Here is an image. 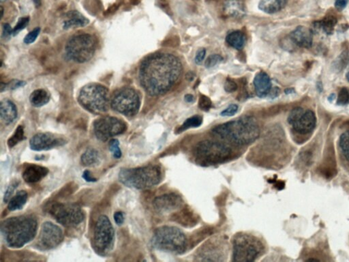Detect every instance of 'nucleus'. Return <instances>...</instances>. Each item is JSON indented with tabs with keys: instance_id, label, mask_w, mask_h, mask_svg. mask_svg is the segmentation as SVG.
Segmentation results:
<instances>
[{
	"instance_id": "1",
	"label": "nucleus",
	"mask_w": 349,
	"mask_h": 262,
	"mask_svg": "<svg viewBox=\"0 0 349 262\" xmlns=\"http://www.w3.org/2000/svg\"><path fill=\"white\" fill-rule=\"evenodd\" d=\"M182 71L181 61L174 55L155 53L142 61L139 68L140 83L152 97L168 92L179 78Z\"/></svg>"
},
{
	"instance_id": "2",
	"label": "nucleus",
	"mask_w": 349,
	"mask_h": 262,
	"mask_svg": "<svg viewBox=\"0 0 349 262\" xmlns=\"http://www.w3.org/2000/svg\"><path fill=\"white\" fill-rule=\"evenodd\" d=\"M212 133L220 140L233 144L246 145L259 138L260 128L254 118L246 116L215 126Z\"/></svg>"
},
{
	"instance_id": "3",
	"label": "nucleus",
	"mask_w": 349,
	"mask_h": 262,
	"mask_svg": "<svg viewBox=\"0 0 349 262\" xmlns=\"http://www.w3.org/2000/svg\"><path fill=\"white\" fill-rule=\"evenodd\" d=\"M37 227V221L34 217L19 216L3 221L1 231L7 245L19 249L35 238Z\"/></svg>"
},
{
	"instance_id": "4",
	"label": "nucleus",
	"mask_w": 349,
	"mask_h": 262,
	"mask_svg": "<svg viewBox=\"0 0 349 262\" xmlns=\"http://www.w3.org/2000/svg\"><path fill=\"white\" fill-rule=\"evenodd\" d=\"M118 178L119 181L128 187L146 189L160 183L162 172L158 166L149 165L139 168L122 169Z\"/></svg>"
},
{
	"instance_id": "5",
	"label": "nucleus",
	"mask_w": 349,
	"mask_h": 262,
	"mask_svg": "<svg viewBox=\"0 0 349 262\" xmlns=\"http://www.w3.org/2000/svg\"><path fill=\"white\" fill-rule=\"evenodd\" d=\"M152 242L155 249L175 254L184 252L187 246V239L184 233L172 226H163L157 229Z\"/></svg>"
},
{
	"instance_id": "6",
	"label": "nucleus",
	"mask_w": 349,
	"mask_h": 262,
	"mask_svg": "<svg viewBox=\"0 0 349 262\" xmlns=\"http://www.w3.org/2000/svg\"><path fill=\"white\" fill-rule=\"evenodd\" d=\"M78 101L82 107L92 114H104L109 109V90L102 85L89 83L82 87Z\"/></svg>"
},
{
	"instance_id": "7",
	"label": "nucleus",
	"mask_w": 349,
	"mask_h": 262,
	"mask_svg": "<svg viewBox=\"0 0 349 262\" xmlns=\"http://www.w3.org/2000/svg\"><path fill=\"white\" fill-rule=\"evenodd\" d=\"M194 155L198 163L208 166L225 162L232 155V150L224 143L205 140L194 148Z\"/></svg>"
},
{
	"instance_id": "8",
	"label": "nucleus",
	"mask_w": 349,
	"mask_h": 262,
	"mask_svg": "<svg viewBox=\"0 0 349 262\" xmlns=\"http://www.w3.org/2000/svg\"><path fill=\"white\" fill-rule=\"evenodd\" d=\"M97 47V40L93 36L81 34L69 39L65 51L68 59L75 62L85 63L93 58Z\"/></svg>"
},
{
	"instance_id": "9",
	"label": "nucleus",
	"mask_w": 349,
	"mask_h": 262,
	"mask_svg": "<svg viewBox=\"0 0 349 262\" xmlns=\"http://www.w3.org/2000/svg\"><path fill=\"white\" fill-rule=\"evenodd\" d=\"M233 261L248 262L254 261L261 254L263 245L255 236L239 234L233 240Z\"/></svg>"
},
{
	"instance_id": "10",
	"label": "nucleus",
	"mask_w": 349,
	"mask_h": 262,
	"mask_svg": "<svg viewBox=\"0 0 349 262\" xmlns=\"http://www.w3.org/2000/svg\"><path fill=\"white\" fill-rule=\"evenodd\" d=\"M111 106L119 114L131 117L137 114L141 106V100L134 89L123 87L114 92Z\"/></svg>"
},
{
	"instance_id": "11",
	"label": "nucleus",
	"mask_w": 349,
	"mask_h": 262,
	"mask_svg": "<svg viewBox=\"0 0 349 262\" xmlns=\"http://www.w3.org/2000/svg\"><path fill=\"white\" fill-rule=\"evenodd\" d=\"M49 212L59 224L66 227H76L85 218L81 206L77 203H54L51 205Z\"/></svg>"
},
{
	"instance_id": "12",
	"label": "nucleus",
	"mask_w": 349,
	"mask_h": 262,
	"mask_svg": "<svg viewBox=\"0 0 349 262\" xmlns=\"http://www.w3.org/2000/svg\"><path fill=\"white\" fill-rule=\"evenodd\" d=\"M115 232L109 218L102 215L97 219L94 227V244L97 252L105 254L114 246Z\"/></svg>"
},
{
	"instance_id": "13",
	"label": "nucleus",
	"mask_w": 349,
	"mask_h": 262,
	"mask_svg": "<svg viewBox=\"0 0 349 262\" xmlns=\"http://www.w3.org/2000/svg\"><path fill=\"white\" fill-rule=\"evenodd\" d=\"M126 128L124 121L111 116L99 118L94 123V134L101 141H107L109 139L122 134Z\"/></svg>"
},
{
	"instance_id": "14",
	"label": "nucleus",
	"mask_w": 349,
	"mask_h": 262,
	"mask_svg": "<svg viewBox=\"0 0 349 262\" xmlns=\"http://www.w3.org/2000/svg\"><path fill=\"white\" fill-rule=\"evenodd\" d=\"M288 122L291 125L294 131L306 135L311 133L315 128L316 118L312 111H305L302 108L297 107L291 111Z\"/></svg>"
},
{
	"instance_id": "15",
	"label": "nucleus",
	"mask_w": 349,
	"mask_h": 262,
	"mask_svg": "<svg viewBox=\"0 0 349 262\" xmlns=\"http://www.w3.org/2000/svg\"><path fill=\"white\" fill-rule=\"evenodd\" d=\"M64 239V234L60 227L51 222H44L41 226L38 239L37 247L47 251L59 245Z\"/></svg>"
},
{
	"instance_id": "16",
	"label": "nucleus",
	"mask_w": 349,
	"mask_h": 262,
	"mask_svg": "<svg viewBox=\"0 0 349 262\" xmlns=\"http://www.w3.org/2000/svg\"><path fill=\"white\" fill-rule=\"evenodd\" d=\"M66 143L64 139L56 137L49 133H38L31 139L30 148L35 151L49 150Z\"/></svg>"
},
{
	"instance_id": "17",
	"label": "nucleus",
	"mask_w": 349,
	"mask_h": 262,
	"mask_svg": "<svg viewBox=\"0 0 349 262\" xmlns=\"http://www.w3.org/2000/svg\"><path fill=\"white\" fill-rule=\"evenodd\" d=\"M184 204L182 198L176 193L160 195L155 199L154 208L159 213H169L181 208Z\"/></svg>"
},
{
	"instance_id": "18",
	"label": "nucleus",
	"mask_w": 349,
	"mask_h": 262,
	"mask_svg": "<svg viewBox=\"0 0 349 262\" xmlns=\"http://www.w3.org/2000/svg\"><path fill=\"white\" fill-rule=\"evenodd\" d=\"M289 37L292 42L299 47L309 49L312 47V31L308 27L298 26L291 32Z\"/></svg>"
},
{
	"instance_id": "19",
	"label": "nucleus",
	"mask_w": 349,
	"mask_h": 262,
	"mask_svg": "<svg viewBox=\"0 0 349 262\" xmlns=\"http://www.w3.org/2000/svg\"><path fill=\"white\" fill-rule=\"evenodd\" d=\"M254 89L256 95L260 98L268 97L271 90V81L265 72H259L254 79Z\"/></svg>"
},
{
	"instance_id": "20",
	"label": "nucleus",
	"mask_w": 349,
	"mask_h": 262,
	"mask_svg": "<svg viewBox=\"0 0 349 262\" xmlns=\"http://www.w3.org/2000/svg\"><path fill=\"white\" fill-rule=\"evenodd\" d=\"M49 169L42 166L37 165H29L23 173L24 181L27 183H37L42 181L47 176Z\"/></svg>"
},
{
	"instance_id": "21",
	"label": "nucleus",
	"mask_w": 349,
	"mask_h": 262,
	"mask_svg": "<svg viewBox=\"0 0 349 262\" xmlns=\"http://www.w3.org/2000/svg\"><path fill=\"white\" fill-rule=\"evenodd\" d=\"M66 20H64L63 27L64 30H68L74 27H83L86 26L90 20L78 10H71L66 14Z\"/></svg>"
},
{
	"instance_id": "22",
	"label": "nucleus",
	"mask_w": 349,
	"mask_h": 262,
	"mask_svg": "<svg viewBox=\"0 0 349 262\" xmlns=\"http://www.w3.org/2000/svg\"><path fill=\"white\" fill-rule=\"evenodd\" d=\"M0 116L6 125L13 123L17 117V109L15 104L9 100H3L0 103Z\"/></svg>"
},
{
	"instance_id": "23",
	"label": "nucleus",
	"mask_w": 349,
	"mask_h": 262,
	"mask_svg": "<svg viewBox=\"0 0 349 262\" xmlns=\"http://www.w3.org/2000/svg\"><path fill=\"white\" fill-rule=\"evenodd\" d=\"M224 13L227 16L239 19L245 16L246 10L239 0H227L224 4Z\"/></svg>"
},
{
	"instance_id": "24",
	"label": "nucleus",
	"mask_w": 349,
	"mask_h": 262,
	"mask_svg": "<svg viewBox=\"0 0 349 262\" xmlns=\"http://www.w3.org/2000/svg\"><path fill=\"white\" fill-rule=\"evenodd\" d=\"M288 0H261L259 8L263 13L275 14L281 11L287 6Z\"/></svg>"
},
{
	"instance_id": "25",
	"label": "nucleus",
	"mask_w": 349,
	"mask_h": 262,
	"mask_svg": "<svg viewBox=\"0 0 349 262\" xmlns=\"http://www.w3.org/2000/svg\"><path fill=\"white\" fill-rule=\"evenodd\" d=\"M173 220L184 227H193L197 222V219L189 209H182L172 217Z\"/></svg>"
},
{
	"instance_id": "26",
	"label": "nucleus",
	"mask_w": 349,
	"mask_h": 262,
	"mask_svg": "<svg viewBox=\"0 0 349 262\" xmlns=\"http://www.w3.org/2000/svg\"><path fill=\"white\" fill-rule=\"evenodd\" d=\"M100 155L96 149L90 148L85 150L81 156V162L85 167H92L99 165Z\"/></svg>"
},
{
	"instance_id": "27",
	"label": "nucleus",
	"mask_w": 349,
	"mask_h": 262,
	"mask_svg": "<svg viewBox=\"0 0 349 262\" xmlns=\"http://www.w3.org/2000/svg\"><path fill=\"white\" fill-rule=\"evenodd\" d=\"M226 41L231 47L240 50L245 45L246 37L240 31H234L227 36Z\"/></svg>"
},
{
	"instance_id": "28",
	"label": "nucleus",
	"mask_w": 349,
	"mask_h": 262,
	"mask_svg": "<svg viewBox=\"0 0 349 262\" xmlns=\"http://www.w3.org/2000/svg\"><path fill=\"white\" fill-rule=\"evenodd\" d=\"M328 153V157L325 160L324 163L321 166L319 169L321 174L326 178H331L336 176V162H335L333 154Z\"/></svg>"
},
{
	"instance_id": "29",
	"label": "nucleus",
	"mask_w": 349,
	"mask_h": 262,
	"mask_svg": "<svg viewBox=\"0 0 349 262\" xmlns=\"http://www.w3.org/2000/svg\"><path fill=\"white\" fill-rule=\"evenodd\" d=\"M50 95L43 89H39L32 92L30 95L31 104L36 107H40L49 102Z\"/></svg>"
},
{
	"instance_id": "30",
	"label": "nucleus",
	"mask_w": 349,
	"mask_h": 262,
	"mask_svg": "<svg viewBox=\"0 0 349 262\" xmlns=\"http://www.w3.org/2000/svg\"><path fill=\"white\" fill-rule=\"evenodd\" d=\"M27 193L24 191H19L8 202V209L10 211H16L23 208L27 200Z\"/></svg>"
},
{
	"instance_id": "31",
	"label": "nucleus",
	"mask_w": 349,
	"mask_h": 262,
	"mask_svg": "<svg viewBox=\"0 0 349 262\" xmlns=\"http://www.w3.org/2000/svg\"><path fill=\"white\" fill-rule=\"evenodd\" d=\"M337 24V19L336 17L331 16H327L323 19L322 20H318L314 23V27H320L323 29V30L328 35H331L333 34V29Z\"/></svg>"
},
{
	"instance_id": "32",
	"label": "nucleus",
	"mask_w": 349,
	"mask_h": 262,
	"mask_svg": "<svg viewBox=\"0 0 349 262\" xmlns=\"http://www.w3.org/2000/svg\"><path fill=\"white\" fill-rule=\"evenodd\" d=\"M203 122V118L199 116H194L193 117L188 118L184 121V124L181 125L180 128L178 129V131L182 132L188 128H196L201 126Z\"/></svg>"
},
{
	"instance_id": "33",
	"label": "nucleus",
	"mask_w": 349,
	"mask_h": 262,
	"mask_svg": "<svg viewBox=\"0 0 349 262\" xmlns=\"http://www.w3.org/2000/svg\"><path fill=\"white\" fill-rule=\"evenodd\" d=\"M24 139H25V135H24L23 127L20 125V126L17 127L15 133H14V134L10 137L9 140H8V146H9L10 148H13V147L16 145L17 143L23 141Z\"/></svg>"
},
{
	"instance_id": "34",
	"label": "nucleus",
	"mask_w": 349,
	"mask_h": 262,
	"mask_svg": "<svg viewBox=\"0 0 349 262\" xmlns=\"http://www.w3.org/2000/svg\"><path fill=\"white\" fill-rule=\"evenodd\" d=\"M339 143L344 156L349 161V130L340 136Z\"/></svg>"
},
{
	"instance_id": "35",
	"label": "nucleus",
	"mask_w": 349,
	"mask_h": 262,
	"mask_svg": "<svg viewBox=\"0 0 349 262\" xmlns=\"http://www.w3.org/2000/svg\"><path fill=\"white\" fill-rule=\"evenodd\" d=\"M25 85H26V82L20 81L18 80H13L6 83H1V92L7 90H15L19 87L25 86Z\"/></svg>"
},
{
	"instance_id": "36",
	"label": "nucleus",
	"mask_w": 349,
	"mask_h": 262,
	"mask_svg": "<svg viewBox=\"0 0 349 262\" xmlns=\"http://www.w3.org/2000/svg\"><path fill=\"white\" fill-rule=\"evenodd\" d=\"M109 149L112 152V155L115 159H120L121 157V149L119 148V141L116 139L111 140L109 142Z\"/></svg>"
},
{
	"instance_id": "37",
	"label": "nucleus",
	"mask_w": 349,
	"mask_h": 262,
	"mask_svg": "<svg viewBox=\"0 0 349 262\" xmlns=\"http://www.w3.org/2000/svg\"><path fill=\"white\" fill-rule=\"evenodd\" d=\"M349 103V92L346 87H343L338 93L337 104L338 105H346Z\"/></svg>"
},
{
	"instance_id": "38",
	"label": "nucleus",
	"mask_w": 349,
	"mask_h": 262,
	"mask_svg": "<svg viewBox=\"0 0 349 262\" xmlns=\"http://www.w3.org/2000/svg\"><path fill=\"white\" fill-rule=\"evenodd\" d=\"M223 60L222 56L218 54H213L209 56L208 59L205 60V66L208 68L214 67L215 66L218 65L219 63L221 62Z\"/></svg>"
},
{
	"instance_id": "39",
	"label": "nucleus",
	"mask_w": 349,
	"mask_h": 262,
	"mask_svg": "<svg viewBox=\"0 0 349 262\" xmlns=\"http://www.w3.org/2000/svg\"><path fill=\"white\" fill-rule=\"evenodd\" d=\"M30 18L28 17H21L19 20L17 25L13 28V36H16L20 31L23 30L28 25Z\"/></svg>"
},
{
	"instance_id": "40",
	"label": "nucleus",
	"mask_w": 349,
	"mask_h": 262,
	"mask_svg": "<svg viewBox=\"0 0 349 262\" xmlns=\"http://www.w3.org/2000/svg\"><path fill=\"white\" fill-rule=\"evenodd\" d=\"M212 106V101L210 98L205 95H201L198 99V107L202 111H208L211 109Z\"/></svg>"
},
{
	"instance_id": "41",
	"label": "nucleus",
	"mask_w": 349,
	"mask_h": 262,
	"mask_svg": "<svg viewBox=\"0 0 349 262\" xmlns=\"http://www.w3.org/2000/svg\"><path fill=\"white\" fill-rule=\"evenodd\" d=\"M40 27H36L33 30L31 31L30 33L27 34L26 37L24 39V42L27 44L33 43L34 41L37 40V37L40 34Z\"/></svg>"
},
{
	"instance_id": "42",
	"label": "nucleus",
	"mask_w": 349,
	"mask_h": 262,
	"mask_svg": "<svg viewBox=\"0 0 349 262\" xmlns=\"http://www.w3.org/2000/svg\"><path fill=\"white\" fill-rule=\"evenodd\" d=\"M18 181H14V182L12 183V184L8 186V188H7L6 193H5L4 198H3V202H4L5 203H8L10 199L13 198L12 196H13L15 189H16L17 186H18Z\"/></svg>"
},
{
	"instance_id": "43",
	"label": "nucleus",
	"mask_w": 349,
	"mask_h": 262,
	"mask_svg": "<svg viewBox=\"0 0 349 262\" xmlns=\"http://www.w3.org/2000/svg\"><path fill=\"white\" fill-rule=\"evenodd\" d=\"M238 88L237 83H235L233 80H231V79H227L226 80L225 83V90L226 92H229V93H232V92H235L236 90Z\"/></svg>"
},
{
	"instance_id": "44",
	"label": "nucleus",
	"mask_w": 349,
	"mask_h": 262,
	"mask_svg": "<svg viewBox=\"0 0 349 262\" xmlns=\"http://www.w3.org/2000/svg\"><path fill=\"white\" fill-rule=\"evenodd\" d=\"M238 106L237 104H233L229 105L227 109L221 112L222 116H234L238 111Z\"/></svg>"
},
{
	"instance_id": "45",
	"label": "nucleus",
	"mask_w": 349,
	"mask_h": 262,
	"mask_svg": "<svg viewBox=\"0 0 349 262\" xmlns=\"http://www.w3.org/2000/svg\"><path fill=\"white\" fill-rule=\"evenodd\" d=\"M205 54H206L205 49H201L198 50L196 53V57H195V62L197 64H201L204 60Z\"/></svg>"
},
{
	"instance_id": "46",
	"label": "nucleus",
	"mask_w": 349,
	"mask_h": 262,
	"mask_svg": "<svg viewBox=\"0 0 349 262\" xmlns=\"http://www.w3.org/2000/svg\"><path fill=\"white\" fill-rule=\"evenodd\" d=\"M13 35V29L11 28L9 24L4 23L3 25V37L4 39Z\"/></svg>"
},
{
	"instance_id": "47",
	"label": "nucleus",
	"mask_w": 349,
	"mask_h": 262,
	"mask_svg": "<svg viewBox=\"0 0 349 262\" xmlns=\"http://www.w3.org/2000/svg\"><path fill=\"white\" fill-rule=\"evenodd\" d=\"M349 0H336L335 7L338 11H342L346 8Z\"/></svg>"
},
{
	"instance_id": "48",
	"label": "nucleus",
	"mask_w": 349,
	"mask_h": 262,
	"mask_svg": "<svg viewBox=\"0 0 349 262\" xmlns=\"http://www.w3.org/2000/svg\"><path fill=\"white\" fill-rule=\"evenodd\" d=\"M114 217L115 222H116V224H117V225H121V224H123V222H124V215H123L122 212H116V213L114 214Z\"/></svg>"
},
{
	"instance_id": "49",
	"label": "nucleus",
	"mask_w": 349,
	"mask_h": 262,
	"mask_svg": "<svg viewBox=\"0 0 349 262\" xmlns=\"http://www.w3.org/2000/svg\"><path fill=\"white\" fill-rule=\"evenodd\" d=\"M83 178H84L85 181H88V182H93V181H97V180L93 177L92 174H91L90 171L86 170L83 172Z\"/></svg>"
},
{
	"instance_id": "50",
	"label": "nucleus",
	"mask_w": 349,
	"mask_h": 262,
	"mask_svg": "<svg viewBox=\"0 0 349 262\" xmlns=\"http://www.w3.org/2000/svg\"><path fill=\"white\" fill-rule=\"evenodd\" d=\"M279 94H280V89H279L278 87H275L274 88L271 89V92H270L269 96L271 98H275L278 97Z\"/></svg>"
},
{
	"instance_id": "51",
	"label": "nucleus",
	"mask_w": 349,
	"mask_h": 262,
	"mask_svg": "<svg viewBox=\"0 0 349 262\" xmlns=\"http://www.w3.org/2000/svg\"><path fill=\"white\" fill-rule=\"evenodd\" d=\"M118 6L117 4L113 5V6L111 8H109V10L107 11V15H110L111 13H114L116 10L117 9Z\"/></svg>"
},
{
	"instance_id": "52",
	"label": "nucleus",
	"mask_w": 349,
	"mask_h": 262,
	"mask_svg": "<svg viewBox=\"0 0 349 262\" xmlns=\"http://www.w3.org/2000/svg\"><path fill=\"white\" fill-rule=\"evenodd\" d=\"M185 100H186V102H192L194 101V97L191 94H187V95L185 96Z\"/></svg>"
},
{
	"instance_id": "53",
	"label": "nucleus",
	"mask_w": 349,
	"mask_h": 262,
	"mask_svg": "<svg viewBox=\"0 0 349 262\" xmlns=\"http://www.w3.org/2000/svg\"><path fill=\"white\" fill-rule=\"evenodd\" d=\"M186 79H187L188 80H189V81H192V80L194 79V74H193L192 72L188 73L187 75H186Z\"/></svg>"
},
{
	"instance_id": "54",
	"label": "nucleus",
	"mask_w": 349,
	"mask_h": 262,
	"mask_svg": "<svg viewBox=\"0 0 349 262\" xmlns=\"http://www.w3.org/2000/svg\"><path fill=\"white\" fill-rule=\"evenodd\" d=\"M335 98H336V94H331V95L328 97V100H329L330 102H332V101L334 100Z\"/></svg>"
},
{
	"instance_id": "55",
	"label": "nucleus",
	"mask_w": 349,
	"mask_h": 262,
	"mask_svg": "<svg viewBox=\"0 0 349 262\" xmlns=\"http://www.w3.org/2000/svg\"><path fill=\"white\" fill-rule=\"evenodd\" d=\"M34 2L35 3L36 6H40L41 4L40 0H34Z\"/></svg>"
},
{
	"instance_id": "56",
	"label": "nucleus",
	"mask_w": 349,
	"mask_h": 262,
	"mask_svg": "<svg viewBox=\"0 0 349 262\" xmlns=\"http://www.w3.org/2000/svg\"><path fill=\"white\" fill-rule=\"evenodd\" d=\"M294 92L293 89L291 88V89H287V90H285L286 94H291L292 92Z\"/></svg>"
},
{
	"instance_id": "57",
	"label": "nucleus",
	"mask_w": 349,
	"mask_h": 262,
	"mask_svg": "<svg viewBox=\"0 0 349 262\" xmlns=\"http://www.w3.org/2000/svg\"><path fill=\"white\" fill-rule=\"evenodd\" d=\"M5 1V0H1V1Z\"/></svg>"
}]
</instances>
